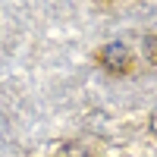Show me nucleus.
<instances>
[{
    "label": "nucleus",
    "mask_w": 157,
    "mask_h": 157,
    "mask_svg": "<svg viewBox=\"0 0 157 157\" xmlns=\"http://www.w3.org/2000/svg\"><path fill=\"white\" fill-rule=\"evenodd\" d=\"M101 60H104V66H110L113 72H126L129 66H132V57H129V47L120 44V41H110L107 47L101 50Z\"/></svg>",
    "instance_id": "nucleus-1"
},
{
    "label": "nucleus",
    "mask_w": 157,
    "mask_h": 157,
    "mask_svg": "<svg viewBox=\"0 0 157 157\" xmlns=\"http://www.w3.org/2000/svg\"><path fill=\"white\" fill-rule=\"evenodd\" d=\"M151 132H154V135H157V110H154V113H151Z\"/></svg>",
    "instance_id": "nucleus-3"
},
{
    "label": "nucleus",
    "mask_w": 157,
    "mask_h": 157,
    "mask_svg": "<svg viewBox=\"0 0 157 157\" xmlns=\"http://www.w3.org/2000/svg\"><path fill=\"white\" fill-rule=\"evenodd\" d=\"M145 50H148V57H151V60L157 57V41H154V38H148V44H145Z\"/></svg>",
    "instance_id": "nucleus-2"
}]
</instances>
